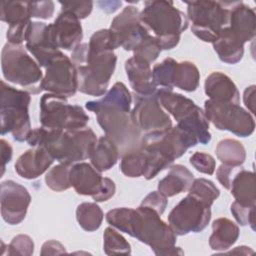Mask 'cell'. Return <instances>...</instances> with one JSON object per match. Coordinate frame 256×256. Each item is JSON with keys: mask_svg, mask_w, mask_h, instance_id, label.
<instances>
[{"mask_svg": "<svg viewBox=\"0 0 256 256\" xmlns=\"http://www.w3.org/2000/svg\"><path fill=\"white\" fill-rule=\"evenodd\" d=\"M29 11L31 18L48 19L51 18L54 13V3L52 1H41V2H28Z\"/></svg>", "mask_w": 256, "mask_h": 256, "instance_id": "f6af8a7d", "label": "cell"}, {"mask_svg": "<svg viewBox=\"0 0 256 256\" xmlns=\"http://www.w3.org/2000/svg\"><path fill=\"white\" fill-rule=\"evenodd\" d=\"M210 205L188 193L168 215V223L176 235L201 232L211 219Z\"/></svg>", "mask_w": 256, "mask_h": 256, "instance_id": "4fadbf2b", "label": "cell"}, {"mask_svg": "<svg viewBox=\"0 0 256 256\" xmlns=\"http://www.w3.org/2000/svg\"><path fill=\"white\" fill-rule=\"evenodd\" d=\"M204 110L207 120L219 130H226L240 137H248L254 132L253 116L238 104L208 99L204 102Z\"/></svg>", "mask_w": 256, "mask_h": 256, "instance_id": "7c38bea8", "label": "cell"}, {"mask_svg": "<svg viewBox=\"0 0 256 256\" xmlns=\"http://www.w3.org/2000/svg\"><path fill=\"white\" fill-rule=\"evenodd\" d=\"M117 57L114 51L90 53L85 64L77 67L78 90L91 96L106 93L110 78L116 67Z\"/></svg>", "mask_w": 256, "mask_h": 256, "instance_id": "8fae6325", "label": "cell"}, {"mask_svg": "<svg viewBox=\"0 0 256 256\" xmlns=\"http://www.w3.org/2000/svg\"><path fill=\"white\" fill-rule=\"evenodd\" d=\"M227 253L228 254H232V253H236V254H252L253 250L249 249V247H246V246H239V247L234 248V250H232L230 252H227Z\"/></svg>", "mask_w": 256, "mask_h": 256, "instance_id": "11a10c76", "label": "cell"}, {"mask_svg": "<svg viewBox=\"0 0 256 256\" xmlns=\"http://www.w3.org/2000/svg\"><path fill=\"white\" fill-rule=\"evenodd\" d=\"M125 70L135 95L152 96L157 93L150 64L140 58L131 57L125 62Z\"/></svg>", "mask_w": 256, "mask_h": 256, "instance_id": "7402d4cb", "label": "cell"}, {"mask_svg": "<svg viewBox=\"0 0 256 256\" xmlns=\"http://www.w3.org/2000/svg\"><path fill=\"white\" fill-rule=\"evenodd\" d=\"M104 218L101 208L92 202H84L78 205L76 209V219L81 228L88 232L99 229Z\"/></svg>", "mask_w": 256, "mask_h": 256, "instance_id": "d6a6232c", "label": "cell"}, {"mask_svg": "<svg viewBox=\"0 0 256 256\" xmlns=\"http://www.w3.org/2000/svg\"><path fill=\"white\" fill-rule=\"evenodd\" d=\"M169 168L168 174L158 183V191L166 197L188 191L194 180L192 172L181 164L171 165Z\"/></svg>", "mask_w": 256, "mask_h": 256, "instance_id": "4316f807", "label": "cell"}, {"mask_svg": "<svg viewBox=\"0 0 256 256\" xmlns=\"http://www.w3.org/2000/svg\"><path fill=\"white\" fill-rule=\"evenodd\" d=\"M162 49L160 47L158 40L154 36L149 34L142 40V42L138 45V47L133 51L134 53L133 56L140 58L148 62L149 64H151L153 61L157 59Z\"/></svg>", "mask_w": 256, "mask_h": 256, "instance_id": "ab89813d", "label": "cell"}, {"mask_svg": "<svg viewBox=\"0 0 256 256\" xmlns=\"http://www.w3.org/2000/svg\"><path fill=\"white\" fill-rule=\"evenodd\" d=\"M140 20L147 30L154 33L162 50L176 47L181 33L188 27L187 16L171 1H145L140 12Z\"/></svg>", "mask_w": 256, "mask_h": 256, "instance_id": "5b68a950", "label": "cell"}, {"mask_svg": "<svg viewBox=\"0 0 256 256\" xmlns=\"http://www.w3.org/2000/svg\"><path fill=\"white\" fill-rule=\"evenodd\" d=\"M1 21L8 24L6 38L9 43L22 45L30 26L31 15L27 1H2Z\"/></svg>", "mask_w": 256, "mask_h": 256, "instance_id": "d6986e66", "label": "cell"}, {"mask_svg": "<svg viewBox=\"0 0 256 256\" xmlns=\"http://www.w3.org/2000/svg\"><path fill=\"white\" fill-rule=\"evenodd\" d=\"M196 144L197 139L177 125L162 133L143 135L140 148L146 159L144 178H154Z\"/></svg>", "mask_w": 256, "mask_h": 256, "instance_id": "277c9868", "label": "cell"}, {"mask_svg": "<svg viewBox=\"0 0 256 256\" xmlns=\"http://www.w3.org/2000/svg\"><path fill=\"white\" fill-rule=\"evenodd\" d=\"M185 3L193 34L204 42L213 43L221 30L229 24L232 2L191 1Z\"/></svg>", "mask_w": 256, "mask_h": 256, "instance_id": "9c48e42d", "label": "cell"}, {"mask_svg": "<svg viewBox=\"0 0 256 256\" xmlns=\"http://www.w3.org/2000/svg\"><path fill=\"white\" fill-rule=\"evenodd\" d=\"M117 48V41L110 29H101L96 31L90 37L88 43V51L90 53L114 51Z\"/></svg>", "mask_w": 256, "mask_h": 256, "instance_id": "f35d334b", "label": "cell"}, {"mask_svg": "<svg viewBox=\"0 0 256 256\" xmlns=\"http://www.w3.org/2000/svg\"><path fill=\"white\" fill-rule=\"evenodd\" d=\"M235 201L245 206H255V174L252 171L240 168L233 176L230 188Z\"/></svg>", "mask_w": 256, "mask_h": 256, "instance_id": "f1b7e54d", "label": "cell"}, {"mask_svg": "<svg viewBox=\"0 0 256 256\" xmlns=\"http://www.w3.org/2000/svg\"><path fill=\"white\" fill-rule=\"evenodd\" d=\"M119 156L116 144L107 136H102L97 140L89 159L95 169L103 172L112 168L117 163Z\"/></svg>", "mask_w": 256, "mask_h": 256, "instance_id": "f546056e", "label": "cell"}, {"mask_svg": "<svg viewBox=\"0 0 256 256\" xmlns=\"http://www.w3.org/2000/svg\"><path fill=\"white\" fill-rule=\"evenodd\" d=\"M216 156L222 164L241 166L246 159V150L241 142L235 139H223L216 147Z\"/></svg>", "mask_w": 256, "mask_h": 256, "instance_id": "1f68e13d", "label": "cell"}, {"mask_svg": "<svg viewBox=\"0 0 256 256\" xmlns=\"http://www.w3.org/2000/svg\"><path fill=\"white\" fill-rule=\"evenodd\" d=\"M88 56V43H80L77 45L71 53V61L75 65H83L85 64Z\"/></svg>", "mask_w": 256, "mask_h": 256, "instance_id": "c3c4849f", "label": "cell"}, {"mask_svg": "<svg viewBox=\"0 0 256 256\" xmlns=\"http://www.w3.org/2000/svg\"><path fill=\"white\" fill-rule=\"evenodd\" d=\"M25 42L27 50L44 68L61 53L53 40L50 24L32 22L27 30Z\"/></svg>", "mask_w": 256, "mask_h": 256, "instance_id": "ac0fdd59", "label": "cell"}, {"mask_svg": "<svg viewBox=\"0 0 256 256\" xmlns=\"http://www.w3.org/2000/svg\"><path fill=\"white\" fill-rule=\"evenodd\" d=\"M66 253L65 247L56 240H49L45 242L41 248L40 254L44 255H55V254H63Z\"/></svg>", "mask_w": 256, "mask_h": 256, "instance_id": "681fc988", "label": "cell"}, {"mask_svg": "<svg viewBox=\"0 0 256 256\" xmlns=\"http://www.w3.org/2000/svg\"><path fill=\"white\" fill-rule=\"evenodd\" d=\"M228 28L243 43L253 40L256 32L254 10L243 2H232Z\"/></svg>", "mask_w": 256, "mask_h": 256, "instance_id": "cb8c5ba5", "label": "cell"}, {"mask_svg": "<svg viewBox=\"0 0 256 256\" xmlns=\"http://www.w3.org/2000/svg\"><path fill=\"white\" fill-rule=\"evenodd\" d=\"M39 117L43 127L61 130L84 128L89 121L81 106L69 104L66 97L51 93L41 97Z\"/></svg>", "mask_w": 256, "mask_h": 256, "instance_id": "30bf717a", "label": "cell"}, {"mask_svg": "<svg viewBox=\"0 0 256 256\" xmlns=\"http://www.w3.org/2000/svg\"><path fill=\"white\" fill-rule=\"evenodd\" d=\"M130 117L133 124L145 135L162 133L172 127V121L162 109L157 93L152 96L135 95V105Z\"/></svg>", "mask_w": 256, "mask_h": 256, "instance_id": "9a60e30c", "label": "cell"}, {"mask_svg": "<svg viewBox=\"0 0 256 256\" xmlns=\"http://www.w3.org/2000/svg\"><path fill=\"white\" fill-rule=\"evenodd\" d=\"M205 94L209 99L219 102L239 104L240 94L234 82L222 72H212L204 83Z\"/></svg>", "mask_w": 256, "mask_h": 256, "instance_id": "d4e9b609", "label": "cell"}, {"mask_svg": "<svg viewBox=\"0 0 256 256\" xmlns=\"http://www.w3.org/2000/svg\"><path fill=\"white\" fill-rule=\"evenodd\" d=\"M98 5L100 9H102L103 11L107 13H113L122 5V2L121 1H99Z\"/></svg>", "mask_w": 256, "mask_h": 256, "instance_id": "db71d44e", "label": "cell"}, {"mask_svg": "<svg viewBox=\"0 0 256 256\" xmlns=\"http://www.w3.org/2000/svg\"><path fill=\"white\" fill-rule=\"evenodd\" d=\"M240 166L236 167V166H229V165H225V164H221L217 171H216V177L218 179V181L220 182V184L229 190L230 188V183L231 180L233 178V176L235 175V173L240 169Z\"/></svg>", "mask_w": 256, "mask_h": 256, "instance_id": "7dc6e473", "label": "cell"}, {"mask_svg": "<svg viewBox=\"0 0 256 256\" xmlns=\"http://www.w3.org/2000/svg\"><path fill=\"white\" fill-rule=\"evenodd\" d=\"M54 160L44 147H33L19 156L15 171L22 178L35 179L46 172Z\"/></svg>", "mask_w": 256, "mask_h": 256, "instance_id": "603a6c76", "label": "cell"}, {"mask_svg": "<svg viewBox=\"0 0 256 256\" xmlns=\"http://www.w3.org/2000/svg\"><path fill=\"white\" fill-rule=\"evenodd\" d=\"M72 165L59 163L58 165L51 168L46 176L45 182L46 185L53 191L61 192L67 190L71 187L70 179H69V172Z\"/></svg>", "mask_w": 256, "mask_h": 256, "instance_id": "e575fe53", "label": "cell"}, {"mask_svg": "<svg viewBox=\"0 0 256 256\" xmlns=\"http://www.w3.org/2000/svg\"><path fill=\"white\" fill-rule=\"evenodd\" d=\"M155 210L140 205L137 209L121 207L107 212V222L117 230L148 245L158 256L183 255L176 247V234Z\"/></svg>", "mask_w": 256, "mask_h": 256, "instance_id": "7a4b0ae2", "label": "cell"}, {"mask_svg": "<svg viewBox=\"0 0 256 256\" xmlns=\"http://www.w3.org/2000/svg\"><path fill=\"white\" fill-rule=\"evenodd\" d=\"M190 164L198 171L204 174L212 175L216 168L215 159L207 153L195 152L189 158Z\"/></svg>", "mask_w": 256, "mask_h": 256, "instance_id": "7bdbcfd3", "label": "cell"}, {"mask_svg": "<svg viewBox=\"0 0 256 256\" xmlns=\"http://www.w3.org/2000/svg\"><path fill=\"white\" fill-rule=\"evenodd\" d=\"M69 179L77 194L91 196L93 200L102 191L105 181L101 172L86 162L74 163L70 168Z\"/></svg>", "mask_w": 256, "mask_h": 256, "instance_id": "44dd1931", "label": "cell"}, {"mask_svg": "<svg viewBox=\"0 0 256 256\" xmlns=\"http://www.w3.org/2000/svg\"><path fill=\"white\" fill-rule=\"evenodd\" d=\"M3 77L11 83L19 85L30 94H38L41 90L43 74L40 65L26 52L23 45L7 42L1 54Z\"/></svg>", "mask_w": 256, "mask_h": 256, "instance_id": "ba28073f", "label": "cell"}, {"mask_svg": "<svg viewBox=\"0 0 256 256\" xmlns=\"http://www.w3.org/2000/svg\"><path fill=\"white\" fill-rule=\"evenodd\" d=\"M41 81V90L47 93L72 97L78 90V73L76 65L62 52L45 68Z\"/></svg>", "mask_w": 256, "mask_h": 256, "instance_id": "5bb4252c", "label": "cell"}, {"mask_svg": "<svg viewBox=\"0 0 256 256\" xmlns=\"http://www.w3.org/2000/svg\"><path fill=\"white\" fill-rule=\"evenodd\" d=\"M118 47L126 51H134L142 40L149 35L140 20V11L132 5L126 6L112 20L110 28Z\"/></svg>", "mask_w": 256, "mask_h": 256, "instance_id": "2e32d148", "label": "cell"}, {"mask_svg": "<svg viewBox=\"0 0 256 256\" xmlns=\"http://www.w3.org/2000/svg\"><path fill=\"white\" fill-rule=\"evenodd\" d=\"M30 93L1 82V134L10 133L14 140L23 142L31 132L29 104Z\"/></svg>", "mask_w": 256, "mask_h": 256, "instance_id": "52a82bcc", "label": "cell"}, {"mask_svg": "<svg viewBox=\"0 0 256 256\" xmlns=\"http://www.w3.org/2000/svg\"><path fill=\"white\" fill-rule=\"evenodd\" d=\"M34 252L33 240L24 234L15 236L10 244L7 246V255H19V256H30Z\"/></svg>", "mask_w": 256, "mask_h": 256, "instance_id": "60d3db41", "label": "cell"}, {"mask_svg": "<svg viewBox=\"0 0 256 256\" xmlns=\"http://www.w3.org/2000/svg\"><path fill=\"white\" fill-rule=\"evenodd\" d=\"M103 250L107 255L130 254L131 246L114 228L107 227L103 234Z\"/></svg>", "mask_w": 256, "mask_h": 256, "instance_id": "d590c367", "label": "cell"}, {"mask_svg": "<svg viewBox=\"0 0 256 256\" xmlns=\"http://www.w3.org/2000/svg\"><path fill=\"white\" fill-rule=\"evenodd\" d=\"M131 102L132 96L127 87L116 82L103 98L85 104L87 110L95 113L106 136L116 144L120 156L138 149L143 138L131 120Z\"/></svg>", "mask_w": 256, "mask_h": 256, "instance_id": "6da1fadb", "label": "cell"}, {"mask_svg": "<svg viewBox=\"0 0 256 256\" xmlns=\"http://www.w3.org/2000/svg\"><path fill=\"white\" fill-rule=\"evenodd\" d=\"M231 213L240 225H249L255 229V206H245L234 201L231 204Z\"/></svg>", "mask_w": 256, "mask_h": 256, "instance_id": "b9f144b4", "label": "cell"}, {"mask_svg": "<svg viewBox=\"0 0 256 256\" xmlns=\"http://www.w3.org/2000/svg\"><path fill=\"white\" fill-rule=\"evenodd\" d=\"M176 63V60L168 57L153 67V80L156 86L160 87L158 89H165L169 91L173 90L172 80Z\"/></svg>", "mask_w": 256, "mask_h": 256, "instance_id": "8d00e7d4", "label": "cell"}, {"mask_svg": "<svg viewBox=\"0 0 256 256\" xmlns=\"http://www.w3.org/2000/svg\"><path fill=\"white\" fill-rule=\"evenodd\" d=\"M188 192L210 206L220 195V191L215 184L205 178L194 179Z\"/></svg>", "mask_w": 256, "mask_h": 256, "instance_id": "74e56055", "label": "cell"}, {"mask_svg": "<svg viewBox=\"0 0 256 256\" xmlns=\"http://www.w3.org/2000/svg\"><path fill=\"white\" fill-rule=\"evenodd\" d=\"M145 167L146 159L140 147L121 156L120 170L127 177L137 178L143 176Z\"/></svg>", "mask_w": 256, "mask_h": 256, "instance_id": "836d02e7", "label": "cell"}, {"mask_svg": "<svg viewBox=\"0 0 256 256\" xmlns=\"http://www.w3.org/2000/svg\"><path fill=\"white\" fill-rule=\"evenodd\" d=\"M61 10H67L72 12L79 20L88 17L93 9L92 1H72V2H62L60 1Z\"/></svg>", "mask_w": 256, "mask_h": 256, "instance_id": "ee69618b", "label": "cell"}, {"mask_svg": "<svg viewBox=\"0 0 256 256\" xmlns=\"http://www.w3.org/2000/svg\"><path fill=\"white\" fill-rule=\"evenodd\" d=\"M140 205L147 206L162 215L167 206V197L159 191H152L142 200Z\"/></svg>", "mask_w": 256, "mask_h": 256, "instance_id": "bcb514c9", "label": "cell"}, {"mask_svg": "<svg viewBox=\"0 0 256 256\" xmlns=\"http://www.w3.org/2000/svg\"><path fill=\"white\" fill-rule=\"evenodd\" d=\"M97 140L89 127L61 130L41 126L32 129L26 141L32 147H44L59 163L73 165L90 157Z\"/></svg>", "mask_w": 256, "mask_h": 256, "instance_id": "3957f363", "label": "cell"}, {"mask_svg": "<svg viewBox=\"0 0 256 256\" xmlns=\"http://www.w3.org/2000/svg\"><path fill=\"white\" fill-rule=\"evenodd\" d=\"M1 143V159H2V171H1V175H3L4 171H5V167L6 164L10 162L11 158H12V154H13V150L11 145L5 140V139H1L0 141Z\"/></svg>", "mask_w": 256, "mask_h": 256, "instance_id": "816d5d0a", "label": "cell"}, {"mask_svg": "<svg viewBox=\"0 0 256 256\" xmlns=\"http://www.w3.org/2000/svg\"><path fill=\"white\" fill-rule=\"evenodd\" d=\"M243 101L248 110L254 114L255 113V86L251 85L247 87L243 94Z\"/></svg>", "mask_w": 256, "mask_h": 256, "instance_id": "f5cc1de1", "label": "cell"}, {"mask_svg": "<svg viewBox=\"0 0 256 256\" xmlns=\"http://www.w3.org/2000/svg\"><path fill=\"white\" fill-rule=\"evenodd\" d=\"M199 81L200 73L193 62L182 61L176 63L172 80L173 87L187 92H193L198 88Z\"/></svg>", "mask_w": 256, "mask_h": 256, "instance_id": "4dcf8cb0", "label": "cell"}, {"mask_svg": "<svg viewBox=\"0 0 256 256\" xmlns=\"http://www.w3.org/2000/svg\"><path fill=\"white\" fill-rule=\"evenodd\" d=\"M115 190H116L115 183L110 178L105 177L103 189L100 192V194L94 199V201H96V202H104V201L109 200L115 194Z\"/></svg>", "mask_w": 256, "mask_h": 256, "instance_id": "f907efd6", "label": "cell"}, {"mask_svg": "<svg viewBox=\"0 0 256 256\" xmlns=\"http://www.w3.org/2000/svg\"><path fill=\"white\" fill-rule=\"evenodd\" d=\"M239 227L228 218H218L212 224V234L209 237V246L215 251L229 249L239 237Z\"/></svg>", "mask_w": 256, "mask_h": 256, "instance_id": "83f0119b", "label": "cell"}, {"mask_svg": "<svg viewBox=\"0 0 256 256\" xmlns=\"http://www.w3.org/2000/svg\"><path fill=\"white\" fill-rule=\"evenodd\" d=\"M30 202L31 196L24 186L12 180L1 183V215L6 223L10 225L21 223L25 219Z\"/></svg>", "mask_w": 256, "mask_h": 256, "instance_id": "e0dca14e", "label": "cell"}, {"mask_svg": "<svg viewBox=\"0 0 256 256\" xmlns=\"http://www.w3.org/2000/svg\"><path fill=\"white\" fill-rule=\"evenodd\" d=\"M51 25V32L56 46L60 49L73 50L80 44L83 31L80 20L70 11L61 10Z\"/></svg>", "mask_w": 256, "mask_h": 256, "instance_id": "ffe728a7", "label": "cell"}, {"mask_svg": "<svg viewBox=\"0 0 256 256\" xmlns=\"http://www.w3.org/2000/svg\"><path fill=\"white\" fill-rule=\"evenodd\" d=\"M219 59L227 64L238 63L244 54V43L228 28L224 27L212 43Z\"/></svg>", "mask_w": 256, "mask_h": 256, "instance_id": "484cf974", "label": "cell"}, {"mask_svg": "<svg viewBox=\"0 0 256 256\" xmlns=\"http://www.w3.org/2000/svg\"><path fill=\"white\" fill-rule=\"evenodd\" d=\"M157 96L161 106L174 117L179 128L193 135L200 144L210 142L209 121L204 111L191 99L165 89H158Z\"/></svg>", "mask_w": 256, "mask_h": 256, "instance_id": "8992f818", "label": "cell"}]
</instances>
